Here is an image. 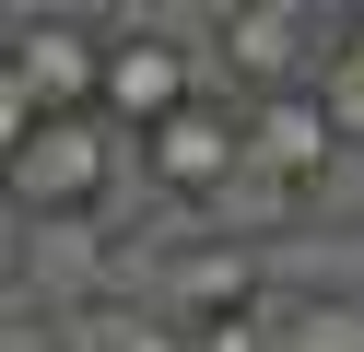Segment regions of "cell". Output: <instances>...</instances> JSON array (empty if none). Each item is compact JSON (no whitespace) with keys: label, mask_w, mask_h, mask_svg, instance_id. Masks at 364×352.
<instances>
[{"label":"cell","mask_w":364,"mask_h":352,"mask_svg":"<svg viewBox=\"0 0 364 352\" xmlns=\"http://www.w3.org/2000/svg\"><path fill=\"white\" fill-rule=\"evenodd\" d=\"M118 141H129V129H106V117H48L0 188H12L24 211H48V223H71V211H95V200H106V164H118Z\"/></svg>","instance_id":"6da1fadb"},{"label":"cell","mask_w":364,"mask_h":352,"mask_svg":"<svg viewBox=\"0 0 364 352\" xmlns=\"http://www.w3.org/2000/svg\"><path fill=\"white\" fill-rule=\"evenodd\" d=\"M129 153H141V176L176 188V200H223V188L247 176V106H212V94H200V106H176L165 129H141Z\"/></svg>","instance_id":"7a4b0ae2"},{"label":"cell","mask_w":364,"mask_h":352,"mask_svg":"<svg viewBox=\"0 0 364 352\" xmlns=\"http://www.w3.org/2000/svg\"><path fill=\"white\" fill-rule=\"evenodd\" d=\"M0 59L24 70V94H36L48 117H106V36H95V23L36 12V23H12V36H0Z\"/></svg>","instance_id":"3957f363"},{"label":"cell","mask_w":364,"mask_h":352,"mask_svg":"<svg viewBox=\"0 0 364 352\" xmlns=\"http://www.w3.org/2000/svg\"><path fill=\"white\" fill-rule=\"evenodd\" d=\"M176 106H200V47L153 36V23H129V36H106V129H165Z\"/></svg>","instance_id":"277c9868"},{"label":"cell","mask_w":364,"mask_h":352,"mask_svg":"<svg viewBox=\"0 0 364 352\" xmlns=\"http://www.w3.org/2000/svg\"><path fill=\"white\" fill-rule=\"evenodd\" d=\"M329 164H341V129H329V106H317V82H294V94H247V176H270V188H294V200H306Z\"/></svg>","instance_id":"5b68a950"},{"label":"cell","mask_w":364,"mask_h":352,"mask_svg":"<svg viewBox=\"0 0 364 352\" xmlns=\"http://www.w3.org/2000/svg\"><path fill=\"white\" fill-rule=\"evenodd\" d=\"M212 36H223V59H235L247 94H294V82H317V70H306V36H317V23L294 12V0H235Z\"/></svg>","instance_id":"8992f818"},{"label":"cell","mask_w":364,"mask_h":352,"mask_svg":"<svg viewBox=\"0 0 364 352\" xmlns=\"http://www.w3.org/2000/svg\"><path fill=\"white\" fill-rule=\"evenodd\" d=\"M59 352H188V329L153 317V305H82V317L59 329Z\"/></svg>","instance_id":"52a82bcc"},{"label":"cell","mask_w":364,"mask_h":352,"mask_svg":"<svg viewBox=\"0 0 364 352\" xmlns=\"http://www.w3.org/2000/svg\"><path fill=\"white\" fill-rule=\"evenodd\" d=\"M317 106H329L341 153H364V12L329 23V47H317Z\"/></svg>","instance_id":"ba28073f"},{"label":"cell","mask_w":364,"mask_h":352,"mask_svg":"<svg viewBox=\"0 0 364 352\" xmlns=\"http://www.w3.org/2000/svg\"><path fill=\"white\" fill-rule=\"evenodd\" d=\"M270 352H364V305H353V294H294V305H270Z\"/></svg>","instance_id":"9c48e42d"},{"label":"cell","mask_w":364,"mask_h":352,"mask_svg":"<svg viewBox=\"0 0 364 352\" xmlns=\"http://www.w3.org/2000/svg\"><path fill=\"white\" fill-rule=\"evenodd\" d=\"M36 129H48V106H36V94H24V70L0 59V176L24 164V141H36Z\"/></svg>","instance_id":"30bf717a"},{"label":"cell","mask_w":364,"mask_h":352,"mask_svg":"<svg viewBox=\"0 0 364 352\" xmlns=\"http://www.w3.org/2000/svg\"><path fill=\"white\" fill-rule=\"evenodd\" d=\"M188 352H270V305H247V317H212V329H188Z\"/></svg>","instance_id":"8fae6325"}]
</instances>
